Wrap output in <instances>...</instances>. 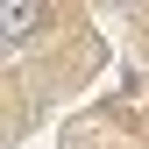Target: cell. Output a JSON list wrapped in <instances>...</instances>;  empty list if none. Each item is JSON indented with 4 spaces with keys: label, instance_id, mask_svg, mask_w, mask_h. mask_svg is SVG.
<instances>
[{
    "label": "cell",
    "instance_id": "cell-1",
    "mask_svg": "<svg viewBox=\"0 0 149 149\" xmlns=\"http://www.w3.org/2000/svg\"><path fill=\"white\" fill-rule=\"evenodd\" d=\"M43 29H50V7H36V0H7V7H0V43H7V50L36 43Z\"/></svg>",
    "mask_w": 149,
    "mask_h": 149
}]
</instances>
